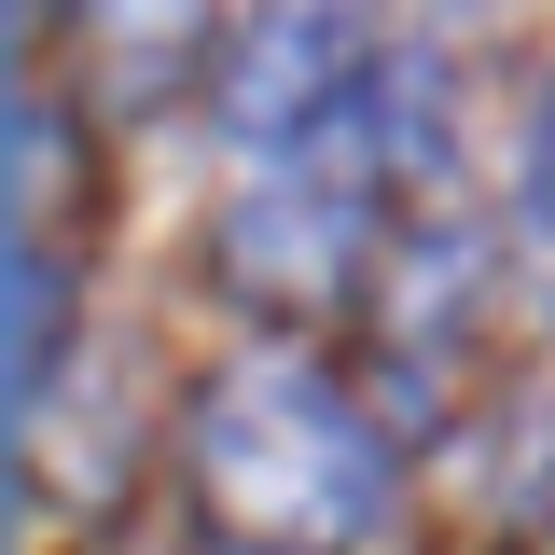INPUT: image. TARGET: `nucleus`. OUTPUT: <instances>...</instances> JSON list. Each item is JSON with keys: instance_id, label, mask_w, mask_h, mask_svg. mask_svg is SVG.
Listing matches in <instances>:
<instances>
[{"instance_id": "nucleus-1", "label": "nucleus", "mask_w": 555, "mask_h": 555, "mask_svg": "<svg viewBox=\"0 0 555 555\" xmlns=\"http://www.w3.org/2000/svg\"><path fill=\"white\" fill-rule=\"evenodd\" d=\"M195 514L250 555H375L389 528V444L306 361H222L195 389Z\"/></svg>"}, {"instance_id": "nucleus-2", "label": "nucleus", "mask_w": 555, "mask_h": 555, "mask_svg": "<svg viewBox=\"0 0 555 555\" xmlns=\"http://www.w3.org/2000/svg\"><path fill=\"white\" fill-rule=\"evenodd\" d=\"M375 69H389L375 0H264V14L222 42L208 112H222V139H236V153H320Z\"/></svg>"}, {"instance_id": "nucleus-3", "label": "nucleus", "mask_w": 555, "mask_h": 555, "mask_svg": "<svg viewBox=\"0 0 555 555\" xmlns=\"http://www.w3.org/2000/svg\"><path fill=\"white\" fill-rule=\"evenodd\" d=\"M361 264H375V222H361V181H334V167H320V181H278V195H250L222 222V278H236L250 306H278V320L347 306Z\"/></svg>"}, {"instance_id": "nucleus-4", "label": "nucleus", "mask_w": 555, "mask_h": 555, "mask_svg": "<svg viewBox=\"0 0 555 555\" xmlns=\"http://www.w3.org/2000/svg\"><path fill=\"white\" fill-rule=\"evenodd\" d=\"M83 28H98L112 98H167V69L208 42V14H195V0H83Z\"/></svg>"}, {"instance_id": "nucleus-5", "label": "nucleus", "mask_w": 555, "mask_h": 555, "mask_svg": "<svg viewBox=\"0 0 555 555\" xmlns=\"http://www.w3.org/2000/svg\"><path fill=\"white\" fill-rule=\"evenodd\" d=\"M56 361H69V278H56V250L14 222V403H42Z\"/></svg>"}, {"instance_id": "nucleus-6", "label": "nucleus", "mask_w": 555, "mask_h": 555, "mask_svg": "<svg viewBox=\"0 0 555 555\" xmlns=\"http://www.w3.org/2000/svg\"><path fill=\"white\" fill-rule=\"evenodd\" d=\"M42 195H69V139H56L42 98H14V222L28 236H42Z\"/></svg>"}, {"instance_id": "nucleus-7", "label": "nucleus", "mask_w": 555, "mask_h": 555, "mask_svg": "<svg viewBox=\"0 0 555 555\" xmlns=\"http://www.w3.org/2000/svg\"><path fill=\"white\" fill-rule=\"evenodd\" d=\"M514 208L555 222V98H542V139H528V167H514Z\"/></svg>"}]
</instances>
